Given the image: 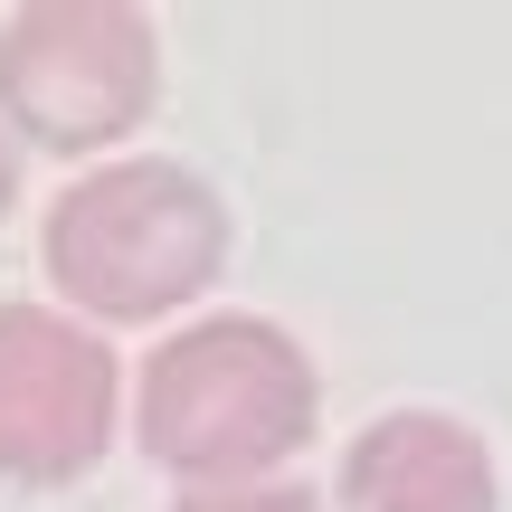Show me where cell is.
<instances>
[{
	"label": "cell",
	"instance_id": "7a4b0ae2",
	"mask_svg": "<svg viewBox=\"0 0 512 512\" xmlns=\"http://www.w3.org/2000/svg\"><path fill=\"white\" fill-rule=\"evenodd\" d=\"M228 266V209L181 162L86 171L48 209V275L95 323H162Z\"/></svg>",
	"mask_w": 512,
	"mask_h": 512
},
{
	"label": "cell",
	"instance_id": "6da1fadb",
	"mask_svg": "<svg viewBox=\"0 0 512 512\" xmlns=\"http://www.w3.org/2000/svg\"><path fill=\"white\" fill-rule=\"evenodd\" d=\"M133 427H143V456L171 465L190 494L266 484L313 437V361L256 313L190 323L143 361Z\"/></svg>",
	"mask_w": 512,
	"mask_h": 512
},
{
	"label": "cell",
	"instance_id": "277c9868",
	"mask_svg": "<svg viewBox=\"0 0 512 512\" xmlns=\"http://www.w3.org/2000/svg\"><path fill=\"white\" fill-rule=\"evenodd\" d=\"M114 446V351L86 323L0 304V484H76Z\"/></svg>",
	"mask_w": 512,
	"mask_h": 512
},
{
	"label": "cell",
	"instance_id": "52a82bcc",
	"mask_svg": "<svg viewBox=\"0 0 512 512\" xmlns=\"http://www.w3.org/2000/svg\"><path fill=\"white\" fill-rule=\"evenodd\" d=\"M19 200V152H10V133H0V209Z\"/></svg>",
	"mask_w": 512,
	"mask_h": 512
},
{
	"label": "cell",
	"instance_id": "3957f363",
	"mask_svg": "<svg viewBox=\"0 0 512 512\" xmlns=\"http://www.w3.org/2000/svg\"><path fill=\"white\" fill-rule=\"evenodd\" d=\"M162 48L143 10L114 0H38L0 29V114L48 152H105L152 114Z\"/></svg>",
	"mask_w": 512,
	"mask_h": 512
},
{
	"label": "cell",
	"instance_id": "5b68a950",
	"mask_svg": "<svg viewBox=\"0 0 512 512\" xmlns=\"http://www.w3.org/2000/svg\"><path fill=\"white\" fill-rule=\"evenodd\" d=\"M342 512H494V456L437 408H389L342 456Z\"/></svg>",
	"mask_w": 512,
	"mask_h": 512
},
{
	"label": "cell",
	"instance_id": "8992f818",
	"mask_svg": "<svg viewBox=\"0 0 512 512\" xmlns=\"http://www.w3.org/2000/svg\"><path fill=\"white\" fill-rule=\"evenodd\" d=\"M171 512H323L304 484H219V494H181Z\"/></svg>",
	"mask_w": 512,
	"mask_h": 512
}]
</instances>
